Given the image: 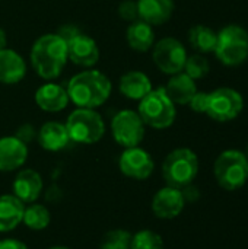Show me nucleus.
<instances>
[{"instance_id": "f257e3e1", "label": "nucleus", "mask_w": 248, "mask_h": 249, "mask_svg": "<svg viewBox=\"0 0 248 249\" xmlns=\"http://www.w3.org/2000/svg\"><path fill=\"white\" fill-rule=\"evenodd\" d=\"M66 90L76 108L96 109L108 101L113 85L102 71L83 70L67 82Z\"/></svg>"}, {"instance_id": "f03ea898", "label": "nucleus", "mask_w": 248, "mask_h": 249, "mask_svg": "<svg viewBox=\"0 0 248 249\" xmlns=\"http://www.w3.org/2000/svg\"><path fill=\"white\" fill-rule=\"evenodd\" d=\"M31 64L35 73L44 80H54L69 61L67 44L57 34L41 35L31 48Z\"/></svg>"}, {"instance_id": "7ed1b4c3", "label": "nucleus", "mask_w": 248, "mask_h": 249, "mask_svg": "<svg viewBox=\"0 0 248 249\" xmlns=\"http://www.w3.org/2000/svg\"><path fill=\"white\" fill-rule=\"evenodd\" d=\"M199 174V158L189 147L174 149L162 162V177L168 187L184 190Z\"/></svg>"}, {"instance_id": "20e7f679", "label": "nucleus", "mask_w": 248, "mask_h": 249, "mask_svg": "<svg viewBox=\"0 0 248 249\" xmlns=\"http://www.w3.org/2000/svg\"><path fill=\"white\" fill-rule=\"evenodd\" d=\"M137 114L143 124L155 128L165 130L171 127L177 117L175 104L168 98L164 88L152 89L143 99L139 101Z\"/></svg>"}, {"instance_id": "39448f33", "label": "nucleus", "mask_w": 248, "mask_h": 249, "mask_svg": "<svg viewBox=\"0 0 248 249\" xmlns=\"http://www.w3.org/2000/svg\"><path fill=\"white\" fill-rule=\"evenodd\" d=\"M218 185L227 191H237L248 181V159L246 153L229 149L222 152L213 163Z\"/></svg>"}, {"instance_id": "423d86ee", "label": "nucleus", "mask_w": 248, "mask_h": 249, "mask_svg": "<svg viewBox=\"0 0 248 249\" xmlns=\"http://www.w3.org/2000/svg\"><path fill=\"white\" fill-rule=\"evenodd\" d=\"M70 142L79 144L98 143L105 134V123L101 114L91 108H76L64 123Z\"/></svg>"}, {"instance_id": "0eeeda50", "label": "nucleus", "mask_w": 248, "mask_h": 249, "mask_svg": "<svg viewBox=\"0 0 248 249\" xmlns=\"http://www.w3.org/2000/svg\"><path fill=\"white\" fill-rule=\"evenodd\" d=\"M225 66H240L248 58V32L238 25H228L218 34L213 51Z\"/></svg>"}, {"instance_id": "6e6552de", "label": "nucleus", "mask_w": 248, "mask_h": 249, "mask_svg": "<svg viewBox=\"0 0 248 249\" xmlns=\"http://www.w3.org/2000/svg\"><path fill=\"white\" fill-rule=\"evenodd\" d=\"M145 124L137 111H118L111 120V134L117 144L124 149L136 147L145 139Z\"/></svg>"}, {"instance_id": "1a4fd4ad", "label": "nucleus", "mask_w": 248, "mask_h": 249, "mask_svg": "<svg viewBox=\"0 0 248 249\" xmlns=\"http://www.w3.org/2000/svg\"><path fill=\"white\" fill-rule=\"evenodd\" d=\"M152 60L162 73L172 76L183 71L187 60V51L178 39L167 36L153 44Z\"/></svg>"}, {"instance_id": "9d476101", "label": "nucleus", "mask_w": 248, "mask_h": 249, "mask_svg": "<svg viewBox=\"0 0 248 249\" xmlns=\"http://www.w3.org/2000/svg\"><path fill=\"white\" fill-rule=\"evenodd\" d=\"M244 108L243 96L231 88H219L209 93L206 114L219 123L235 120Z\"/></svg>"}, {"instance_id": "9b49d317", "label": "nucleus", "mask_w": 248, "mask_h": 249, "mask_svg": "<svg viewBox=\"0 0 248 249\" xmlns=\"http://www.w3.org/2000/svg\"><path fill=\"white\" fill-rule=\"evenodd\" d=\"M118 168L124 177L136 181H145L153 174L155 162L145 149L136 146L124 149L118 159Z\"/></svg>"}, {"instance_id": "f8f14e48", "label": "nucleus", "mask_w": 248, "mask_h": 249, "mask_svg": "<svg viewBox=\"0 0 248 249\" xmlns=\"http://www.w3.org/2000/svg\"><path fill=\"white\" fill-rule=\"evenodd\" d=\"M186 206L183 191L174 187H164L152 198V212L158 219L171 220L181 214Z\"/></svg>"}, {"instance_id": "ddd939ff", "label": "nucleus", "mask_w": 248, "mask_h": 249, "mask_svg": "<svg viewBox=\"0 0 248 249\" xmlns=\"http://www.w3.org/2000/svg\"><path fill=\"white\" fill-rule=\"evenodd\" d=\"M67 55L73 64L89 69L99 60V47L92 36L80 32L67 42Z\"/></svg>"}, {"instance_id": "4468645a", "label": "nucleus", "mask_w": 248, "mask_h": 249, "mask_svg": "<svg viewBox=\"0 0 248 249\" xmlns=\"http://www.w3.org/2000/svg\"><path fill=\"white\" fill-rule=\"evenodd\" d=\"M28 159V144L16 136L0 139V172H13L25 165Z\"/></svg>"}, {"instance_id": "2eb2a0df", "label": "nucleus", "mask_w": 248, "mask_h": 249, "mask_svg": "<svg viewBox=\"0 0 248 249\" xmlns=\"http://www.w3.org/2000/svg\"><path fill=\"white\" fill-rule=\"evenodd\" d=\"M42 178L34 169H22L16 174L12 184L13 196L18 197L23 204H31L38 200L42 193Z\"/></svg>"}, {"instance_id": "dca6fc26", "label": "nucleus", "mask_w": 248, "mask_h": 249, "mask_svg": "<svg viewBox=\"0 0 248 249\" xmlns=\"http://www.w3.org/2000/svg\"><path fill=\"white\" fill-rule=\"evenodd\" d=\"M35 104L45 112H60L63 111L70 99L66 88L57 83H44L35 90Z\"/></svg>"}, {"instance_id": "f3484780", "label": "nucleus", "mask_w": 248, "mask_h": 249, "mask_svg": "<svg viewBox=\"0 0 248 249\" xmlns=\"http://www.w3.org/2000/svg\"><path fill=\"white\" fill-rule=\"evenodd\" d=\"M139 19L152 26L162 25L172 16L175 3L174 0H136Z\"/></svg>"}, {"instance_id": "a211bd4d", "label": "nucleus", "mask_w": 248, "mask_h": 249, "mask_svg": "<svg viewBox=\"0 0 248 249\" xmlns=\"http://www.w3.org/2000/svg\"><path fill=\"white\" fill-rule=\"evenodd\" d=\"M26 74V64L22 55L10 48L0 50V83L16 85Z\"/></svg>"}, {"instance_id": "6ab92c4d", "label": "nucleus", "mask_w": 248, "mask_h": 249, "mask_svg": "<svg viewBox=\"0 0 248 249\" xmlns=\"http://www.w3.org/2000/svg\"><path fill=\"white\" fill-rule=\"evenodd\" d=\"M37 140L39 146L47 152H60L63 150L69 142V133L63 123L58 121H48L41 125L37 133Z\"/></svg>"}, {"instance_id": "aec40b11", "label": "nucleus", "mask_w": 248, "mask_h": 249, "mask_svg": "<svg viewBox=\"0 0 248 249\" xmlns=\"http://www.w3.org/2000/svg\"><path fill=\"white\" fill-rule=\"evenodd\" d=\"M118 89H120V93L123 96H126L127 99L140 101L153 88H152V82L148 77V74H145L143 71H139V70H129L120 77Z\"/></svg>"}, {"instance_id": "412c9836", "label": "nucleus", "mask_w": 248, "mask_h": 249, "mask_svg": "<svg viewBox=\"0 0 248 249\" xmlns=\"http://www.w3.org/2000/svg\"><path fill=\"white\" fill-rule=\"evenodd\" d=\"M25 204L13 194L0 196V233L15 231L20 223Z\"/></svg>"}, {"instance_id": "4be33fe9", "label": "nucleus", "mask_w": 248, "mask_h": 249, "mask_svg": "<svg viewBox=\"0 0 248 249\" xmlns=\"http://www.w3.org/2000/svg\"><path fill=\"white\" fill-rule=\"evenodd\" d=\"M126 41L127 45L139 53L149 51L155 44V31L153 26L146 23L142 19L132 22L126 29Z\"/></svg>"}, {"instance_id": "5701e85b", "label": "nucleus", "mask_w": 248, "mask_h": 249, "mask_svg": "<svg viewBox=\"0 0 248 249\" xmlns=\"http://www.w3.org/2000/svg\"><path fill=\"white\" fill-rule=\"evenodd\" d=\"M168 98L175 105H187L194 93L197 92L196 83L191 77H189L186 73H177L172 74V77L168 80L167 86L164 88Z\"/></svg>"}, {"instance_id": "b1692460", "label": "nucleus", "mask_w": 248, "mask_h": 249, "mask_svg": "<svg viewBox=\"0 0 248 249\" xmlns=\"http://www.w3.org/2000/svg\"><path fill=\"white\" fill-rule=\"evenodd\" d=\"M190 45L200 53H213L218 42V34L203 25H196L189 31Z\"/></svg>"}, {"instance_id": "393cba45", "label": "nucleus", "mask_w": 248, "mask_h": 249, "mask_svg": "<svg viewBox=\"0 0 248 249\" xmlns=\"http://www.w3.org/2000/svg\"><path fill=\"white\" fill-rule=\"evenodd\" d=\"M50 222H51V214L44 204L31 203L28 207H25L22 223L29 231H37V232L44 231L45 228H48Z\"/></svg>"}, {"instance_id": "a878e982", "label": "nucleus", "mask_w": 248, "mask_h": 249, "mask_svg": "<svg viewBox=\"0 0 248 249\" xmlns=\"http://www.w3.org/2000/svg\"><path fill=\"white\" fill-rule=\"evenodd\" d=\"M132 233L126 229H113L108 231L99 244L101 249H130Z\"/></svg>"}, {"instance_id": "bb28decb", "label": "nucleus", "mask_w": 248, "mask_h": 249, "mask_svg": "<svg viewBox=\"0 0 248 249\" xmlns=\"http://www.w3.org/2000/svg\"><path fill=\"white\" fill-rule=\"evenodd\" d=\"M130 249H165V245L159 233L145 229L132 236Z\"/></svg>"}, {"instance_id": "cd10ccee", "label": "nucleus", "mask_w": 248, "mask_h": 249, "mask_svg": "<svg viewBox=\"0 0 248 249\" xmlns=\"http://www.w3.org/2000/svg\"><path fill=\"white\" fill-rule=\"evenodd\" d=\"M183 70H184V73H186L189 77H191L193 80L202 79V77H205V76L209 73V61H208L203 55L194 54V55L187 57Z\"/></svg>"}, {"instance_id": "c85d7f7f", "label": "nucleus", "mask_w": 248, "mask_h": 249, "mask_svg": "<svg viewBox=\"0 0 248 249\" xmlns=\"http://www.w3.org/2000/svg\"><path fill=\"white\" fill-rule=\"evenodd\" d=\"M117 13L118 16L126 20V22H134L139 19V13H137V1L136 0H123L118 7H117Z\"/></svg>"}, {"instance_id": "c756f323", "label": "nucleus", "mask_w": 248, "mask_h": 249, "mask_svg": "<svg viewBox=\"0 0 248 249\" xmlns=\"http://www.w3.org/2000/svg\"><path fill=\"white\" fill-rule=\"evenodd\" d=\"M208 99H209V93H206V92H196L194 96L191 98V101L189 102V105L196 112H206Z\"/></svg>"}, {"instance_id": "7c9ffc66", "label": "nucleus", "mask_w": 248, "mask_h": 249, "mask_svg": "<svg viewBox=\"0 0 248 249\" xmlns=\"http://www.w3.org/2000/svg\"><path fill=\"white\" fill-rule=\"evenodd\" d=\"M56 34L67 44L69 41H72L75 36H77L80 34V29L77 26H75L73 23H66V25H61Z\"/></svg>"}, {"instance_id": "2f4dec72", "label": "nucleus", "mask_w": 248, "mask_h": 249, "mask_svg": "<svg viewBox=\"0 0 248 249\" xmlns=\"http://www.w3.org/2000/svg\"><path fill=\"white\" fill-rule=\"evenodd\" d=\"M19 140H22L25 144H28L31 140H34V137H37V131L34 130V127L31 124H23L19 127V130L15 134Z\"/></svg>"}, {"instance_id": "473e14b6", "label": "nucleus", "mask_w": 248, "mask_h": 249, "mask_svg": "<svg viewBox=\"0 0 248 249\" xmlns=\"http://www.w3.org/2000/svg\"><path fill=\"white\" fill-rule=\"evenodd\" d=\"M0 249H28V247L15 238H6V239H0Z\"/></svg>"}, {"instance_id": "72a5a7b5", "label": "nucleus", "mask_w": 248, "mask_h": 249, "mask_svg": "<svg viewBox=\"0 0 248 249\" xmlns=\"http://www.w3.org/2000/svg\"><path fill=\"white\" fill-rule=\"evenodd\" d=\"M6 45H7V36H6V32H4V29H1V28H0V50L6 48Z\"/></svg>"}, {"instance_id": "f704fd0d", "label": "nucleus", "mask_w": 248, "mask_h": 249, "mask_svg": "<svg viewBox=\"0 0 248 249\" xmlns=\"http://www.w3.org/2000/svg\"><path fill=\"white\" fill-rule=\"evenodd\" d=\"M47 249H70L67 248V247H61V245H56V247H50V248Z\"/></svg>"}, {"instance_id": "c9c22d12", "label": "nucleus", "mask_w": 248, "mask_h": 249, "mask_svg": "<svg viewBox=\"0 0 248 249\" xmlns=\"http://www.w3.org/2000/svg\"><path fill=\"white\" fill-rule=\"evenodd\" d=\"M246 156H247V159H248V146H247V150H246Z\"/></svg>"}]
</instances>
